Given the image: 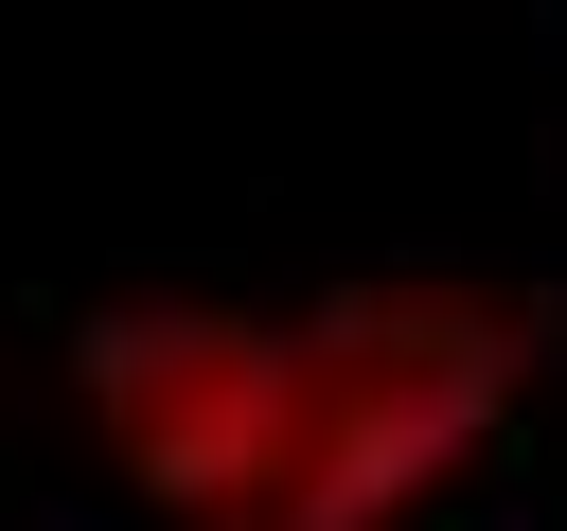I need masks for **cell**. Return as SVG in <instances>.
Masks as SVG:
<instances>
[{
	"label": "cell",
	"mask_w": 567,
	"mask_h": 531,
	"mask_svg": "<svg viewBox=\"0 0 567 531\" xmlns=\"http://www.w3.org/2000/svg\"><path fill=\"white\" fill-rule=\"evenodd\" d=\"M71 407L124 460V496H159L177 531H266L284 442H301V319H266V301H106L71 336Z\"/></svg>",
	"instance_id": "obj_2"
},
{
	"label": "cell",
	"mask_w": 567,
	"mask_h": 531,
	"mask_svg": "<svg viewBox=\"0 0 567 531\" xmlns=\"http://www.w3.org/2000/svg\"><path fill=\"white\" fill-rule=\"evenodd\" d=\"M549 301L461 283V266H372L301 301V442L266 531H408L443 478L496 460V425L532 407Z\"/></svg>",
	"instance_id": "obj_1"
}]
</instances>
